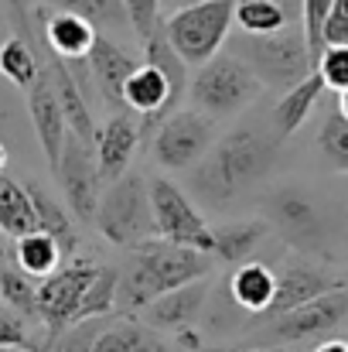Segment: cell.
Returning <instances> with one entry per match:
<instances>
[{"label":"cell","instance_id":"obj_1","mask_svg":"<svg viewBox=\"0 0 348 352\" xmlns=\"http://www.w3.org/2000/svg\"><path fill=\"white\" fill-rule=\"evenodd\" d=\"M209 270H212V253L178 246L161 236L143 239V243L130 246L126 267L116 270V305L140 311L154 298L209 277Z\"/></svg>","mask_w":348,"mask_h":352},{"label":"cell","instance_id":"obj_2","mask_svg":"<svg viewBox=\"0 0 348 352\" xmlns=\"http://www.w3.org/2000/svg\"><path fill=\"white\" fill-rule=\"evenodd\" d=\"M277 157V137L256 126H235L219 144L209 147L195 171V185L209 202H229L256 185Z\"/></svg>","mask_w":348,"mask_h":352},{"label":"cell","instance_id":"obj_3","mask_svg":"<svg viewBox=\"0 0 348 352\" xmlns=\"http://www.w3.org/2000/svg\"><path fill=\"white\" fill-rule=\"evenodd\" d=\"M232 55L239 62H246L249 72L263 86H273V89H283V93L294 89L297 82H304L314 72L304 31L297 24H290L277 34H242L239 31V41H235Z\"/></svg>","mask_w":348,"mask_h":352},{"label":"cell","instance_id":"obj_4","mask_svg":"<svg viewBox=\"0 0 348 352\" xmlns=\"http://www.w3.org/2000/svg\"><path fill=\"white\" fill-rule=\"evenodd\" d=\"M232 7L235 0H202L181 10H171L161 24L164 41L185 65H205L212 55L222 52L232 31Z\"/></svg>","mask_w":348,"mask_h":352},{"label":"cell","instance_id":"obj_5","mask_svg":"<svg viewBox=\"0 0 348 352\" xmlns=\"http://www.w3.org/2000/svg\"><path fill=\"white\" fill-rule=\"evenodd\" d=\"M259 93L263 82L249 72V65L239 62L232 52H219L205 65H198L192 79V110L205 113L209 120L235 117L249 103H256Z\"/></svg>","mask_w":348,"mask_h":352},{"label":"cell","instance_id":"obj_6","mask_svg":"<svg viewBox=\"0 0 348 352\" xmlns=\"http://www.w3.org/2000/svg\"><path fill=\"white\" fill-rule=\"evenodd\" d=\"M93 226L119 250H130L157 236L150 199H147V182L140 171H126L106 185V192L100 195Z\"/></svg>","mask_w":348,"mask_h":352},{"label":"cell","instance_id":"obj_7","mask_svg":"<svg viewBox=\"0 0 348 352\" xmlns=\"http://www.w3.org/2000/svg\"><path fill=\"white\" fill-rule=\"evenodd\" d=\"M100 263L93 256H69L34 287V315L45 322L48 332H62L76 325V311L82 305L86 287L93 284Z\"/></svg>","mask_w":348,"mask_h":352},{"label":"cell","instance_id":"obj_8","mask_svg":"<svg viewBox=\"0 0 348 352\" xmlns=\"http://www.w3.org/2000/svg\"><path fill=\"white\" fill-rule=\"evenodd\" d=\"M147 199H150L154 226H157L161 239L212 253V226L202 219V212L195 209V202L188 199L185 188H178L171 178H150Z\"/></svg>","mask_w":348,"mask_h":352},{"label":"cell","instance_id":"obj_9","mask_svg":"<svg viewBox=\"0 0 348 352\" xmlns=\"http://www.w3.org/2000/svg\"><path fill=\"white\" fill-rule=\"evenodd\" d=\"M348 322V294L345 284L308 301V305H297L283 315H273L270 318V329L266 336L277 342V346H304V342H325L332 339V332H338Z\"/></svg>","mask_w":348,"mask_h":352},{"label":"cell","instance_id":"obj_10","mask_svg":"<svg viewBox=\"0 0 348 352\" xmlns=\"http://www.w3.org/2000/svg\"><path fill=\"white\" fill-rule=\"evenodd\" d=\"M212 144H216V120H209L198 110H174L161 120L150 151L164 171H185L198 164Z\"/></svg>","mask_w":348,"mask_h":352},{"label":"cell","instance_id":"obj_11","mask_svg":"<svg viewBox=\"0 0 348 352\" xmlns=\"http://www.w3.org/2000/svg\"><path fill=\"white\" fill-rule=\"evenodd\" d=\"M55 171H58V182H62V192H65V209L79 223H93L100 195H103V178H100L93 147L76 140V137H65V147H62Z\"/></svg>","mask_w":348,"mask_h":352},{"label":"cell","instance_id":"obj_12","mask_svg":"<svg viewBox=\"0 0 348 352\" xmlns=\"http://www.w3.org/2000/svg\"><path fill=\"white\" fill-rule=\"evenodd\" d=\"M266 206H270V223L266 226H273L290 246L318 250L325 243V216L304 188H294V185L277 188Z\"/></svg>","mask_w":348,"mask_h":352},{"label":"cell","instance_id":"obj_13","mask_svg":"<svg viewBox=\"0 0 348 352\" xmlns=\"http://www.w3.org/2000/svg\"><path fill=\"white\" fill-rule=\"evenodd\" d=\"M273 277H277V291H273V301H270L266 318L283 315V311H290V308H297V305H308V301H314V298H321V294L342 287V280H338L332 270H325L321 263H314V260H308V256H290V260H283V267L273 270Z\"/></svg>","mask_w":348,"mask_h":352},{"label":"cell","instance_id":"obj_14","mask_svg":"<svg viewBox=\"0 0 348 352\" xmlns=\"http://www.w3.org/2000/svg\"><path fill=\"white\" fill-rule=\"evenodd\" d=\"M27 113H31L34 133H38V144H41L48 164L55 168L58 157H62V147H65L69 126H65V117H62V107H58V96H55V86H51V72H48V65L41 69L38 82L27 89Z\"/></svg>","mask_w":348,"mask_h":352},{"label":"cell","instance_id":"obj_15","mask_svg":"<svg viewBox=\"0 0 348 352\" xmlns=\"http://www.w3.org/2000/svg\"><path fill=\"white\" fill-rule=\"evenodd\" d=\"M137 144H140V126H137V120H130L126 113H116V117H110L96 130L93 154H96L100 178L106 185L130 171L133 154H137Z\"/></svg>","mask_w":348,"mask_h":352},{"label":"cell","instance_id":"obj_16","mask_svg":"<svg viewBox=\"0 0 348 352\" xmlns=\"http://www.w3.org/2000/svg\"><path fill=\"white\" fill-rule=\"evenodd\" d=\"M123 107L140 113L143 120H164L167 113H174L178 100L171 93V82L164 79L161 69H154L150 62H140L130 79L123 82V93H119Z\"/></svg>","mask_w":348,"mask_h":352},{"label":"cell","instance_id":"obj_17","mask_svg":"<svg viewBox=\"0 0 348 352\" xmlns=\"http://www.w3.org/2000/svg\"><path fill=\"white\" fill-rule=\"evenodd\" d=\"M86 62H89V76H93V82L100 86L103 100H110V103H116V107H123V100H119L123 82L130 79V72H133L140 62H137L119 41L106 38V34H96V41H93Z\"/></svg>","mask_w":348,"mask_h":352},{"label":"cell","instance_id":"obj_18","mask_svg":"<svg viewBox=\"0 0 348 352\" xmlns=\"http://www.w3.org/2000/svg\"><path fill=\"white\" fill-rule=\"evenodd\" d=\"M48 72H51V86H55L62 117H65V126H69V137H76V140H82V144L93 147L100 123H96L89 103H86V96H82V89H79V79L72 76V69H69L62 58H51Z\"/></svg>","mask_w":348,"mask_h":352},{"label":"cell","instance_id":"obj_19","mask_svg":"<svg viewBox=\"0 0 348 352\" xmlns=\"http://www.w3.org/2000/svg\"><path fill=\"white\" fill-rule=\"evenodd\" d=\"M27 188V199H31V209H34V223H38V233L51 236L62 250V256L69 260L79 246V233H76V219L72 212L41 185V182H24Z\"/></svg>","mask_w":348,"mask_h":352},{"label":"cell","instance_id":"obj_20","mask_svg":"<svg viewBox=\"0 0 348 352\" xmlns=\"http://www.w3.org/2000/svg\"><path fill=\"white\" fill-rule=\"evenodd\" d=\"M96 34H100V28L93 21L69 14V10H55L45 21V41L55 52V58H62V62H82L89 55Z\"/></svg>","mask_w":348,"mask_h":352},{"label":"cell","instance_id":"obj_21","mask_svg":"<svg viewBox=\"0 0 348 352\" xmlns=\"http://www.w3.org/2000/svg\"><path fill=\"white\" fill-rule=\"evenodd\" d=\"M205 294H209V287H205V277H202V280H192L185 287H174V291L154 298L140 311H143L147 325H154V329H174L178 332V329H188V322L202 311Z\"/></svg>","mask_w":348,"mask_h":352},{"label":"cell","instance_id":"obj_22","mask_svg":"<svg viewBox=\"0 0 348 352\" xmlns=\"http://www.w3.org/2000/svg\"><path fill=\"white\" fill-rule=\"evenodd\" d=\"M229 291H232V301L249 311V315H266L270 311V301H273V291H277V277L266 263L259 260H246L232 270V280H229Z\"/></svg>","mask_w":348,"mask_h":352},{"label":"cell","instance_id":"obj_23","mask_svg":"<svg viewBox=\"0 0 348 352\" xmlns=\"http://www.w3.org/2000/svg\"><path fill=\"white\" fill-rule=\"evenodd\" d=\"M321 96H325V82H321L318 72H311L304 82H297L294 89H287V93L280 96V103L273 107V133H277V140L297 133V130L308 123L311 110L318 107Z\"/></svg>","mask_w":348,"mask_h":352},{"label":"cell","instance_id":"obj_24","mask_svg":"<svg viewBox=\"0 0 348 352\" xmlns=\"http://www.w3.org/2000/svg\"><path fill=\"white\" fill-rule=\"evenodd\" d=\"M161 339L140 325V322H130V318H116L106 322L100 318L96 325V336L89 342V352H161Z\"/></svg>","mask_w":348,"mask_h":352},{"label":"cell","instance_id":"obj_25","mask_svg":"<svg viewBox=\"0 0 348 352\" xmlns=\"http://www.w3.org/2000/svg\"><path fill=\"white\" fill-rule=\"evenodd\" d=\"M294 17L290 0H235L232 7V24H239L242 34H277L297 24Z\"/></svg>","mask_w":348,"mask_h":352},{"label":"cell","instance_id":"obj_26","mask_svg":"<svg viewBox=\"0 0 348 352\" xmlns=\"http://www.w3.org/2000/svg\"><path fill=\"white\" fill-rule=\"evenodd\" d=\"M270 226L266 219H242V223H229L212 230V256L222 263H246L253 256V250L266 239Z\"/></svg>","mask_w":348,"mask_h":352},{"label":"cell","instance_id":"obj_27","mask_svg":"<svg viewBox=\"0 0 348 352\" xmlns=\"http://www.w3.org/2000/svg\"><path fill=\"white\" fill-rule=\"evenodd\" d=\"M0 233L7 239H21L27 233H38L27 188L17 178L3 175V171H0Z\"/></svg>","mask_w":348,"mask_h":352},{"label":"cell","instance_id":"obj_28","mask_svg":"<svg viewBox=\"0 0 348 352\" xmlns=\"http://www.w3.org/2000/svg\"><path fill=\"white\" fill-rule=\"evenodd\" d=\"M62 260L65 256H62V250H58V243L51 236L27 233V236H21V239H14V263L31 280H45L51 270H58Z\"/></svg>","mask_w":348,"mask_h":352},{"label":"cell","instance_id":"obj_29","mask_svg":"<svg viewBox=\"0 0 348 352\" xmlns=\"http://www.w3.org/2000/svg\"><path fill=\"white\" fill-rule=\"evenodd\" d=\"M41 58L34 55V48L24 38H3L0 41V76L17 86V89H31L41 76Z\"/></svg>","mask_w":348,"mask_h":352},{"label":"cell","instance_id":"obj_30","mask_svg":"<svg viewBox=\"0 0 348 352\" xmlns=\"http://www.w3.org/2000/svg\"><path fill=\"white\" fill-rule=\"evenodd\" d=\"M116 308V267L100 263L93 284L82 294V305L76 311V325L79 322H93V318H110Z\"/></svg>","mask_w":348,"mask_h":352},{"label":"cell","instance_id":"obj_31","mask_svg":"<svg viewBox=\"0 0 348 352\" xmlns=\"http://www.w3.org/2000/svg\"><path fill=\"white\" fill-rule=\"evenodd\" d=\"M48 10H69V14H79L86 21H93L96 28L110 24V28H119L126 24V14H123V3L119 0H41Z\"/></svg>","mask_w":348,"mask_h":352},{"label":"cell","instance_id":"obj_32","mask_svg":"<svg viewBox=\"0 0 348 352\" xmlns=\"http://www.w3.org/2000/svg\"><path fill=\"white\" fill-rule=\"evenodd\" d=\"M318 147H321L325 161L335 171H345L348 175V120L338 110L325 117L321 130H318Z\"/></svg>","mask_w":348,"mask_h":352},{"label":"cell","instance_id":"obj_33","mask_svg":"<svg viewBox=\"0 0 348 352\" xmlns=\"http://www.w3.org/2000/svg\"><path fill=\"white\" fill-rule=\"evenodd\" d=\"M34 287H38V280L24 277L17 270V263H10L0 274V301L17 315H34Z\"/></svg>","mask_w":348,"mask_h":352},{"label":"cell","instance_id":"obj_34","mask_svg":"<svg viewBox=\"0 0 348 352\" xmlns=\"http://www.w3.org/2000/svg\"><path fill=\"white\" fill-rule=\"evenodd\" d=\"M335 0H301V31L311 52V62H318V55L325 52V21L332 14Z\"/></svg>","mask_w":348,"mask_h":352},{"label":"cell","instance_id":"obj_35","mask_svg":"<svg viewBox=\"0 0 348 352\" xmlns=\"http://www.w3.org/2000/svg\"><path fill=\"white\" fill-rule=\"evenodd\" d=\"M314 72L321 76L325 89L345 93V89H348V48H345V45H328V48L318 55Z\"/></svg>","mask_w":348,"mask_h":352},{"label":"cell","instance_id":"obj_36","mask_svg":"<svg viewBox=\"0 0 348 352\" xmlns=\"http://www.w3.org/2000/svg\"><path fill=\"white\" fill-rule=\"evenodd\" d=\"M126 24L137 31L140 41H147L157 28H161V0H119Z\"/></svg>","mask_w":348,"mask_h":352},{"label":"cell","instance_id":"obj_37","mask_svg":"<svg viewBox=\"0 0 348 352\" xmlns=\"http://www.w3.org/2000/svg\"><path fill=\"white\" fill-rule=\"evenodd\" d=\"M0 346L3 349H27L34 352V342H31V336H27V325H24V318L17 315V311H10V308H0Z\"/></svg>","mask_w":348,"mask_h":352},{"label":"cell","instance_id":"obj_38","mask_svg":"<svg viewBox=\"0 0 348 352\" xmlns=\"http://www.w3.org/2000/svg\"><path fill=\"white\" fill-rule=\"evenodd\" d=\"M328 45H345L348 48V0L332 3V14L325 21V48Z\"/></svg>","mask_w":348,"mask_h":352},{"label":"cell","instance_id":"obj_39","mask_svg":"<svg viewBox=\"0 0 348 352\" xmlns=\"http://www.w3.org/2000/svg\"><path fill=\"white\" fill-rule=\"evenodd\" d=\"M314 352H348V336H332V339L318 342Z\"/></svg>","mask_w":348,"mask_h":352},{"label":"cell","instance_id":"obj_40","mask_svg":"<svg viewBox=\"0 0 348 352\" xmlns=\"http://www.w3.org/2000/svg\"><path fill=\"white\" fill-rule=\"evenodd\" d=\"M10 263H14V239H7V236L0 233V274H3Z\"/></svg>","mask_w":348,"mask_h":352},{"label":"cell","instance_id":"obj_41","mask_svg":"<svg viewBox=\"0 0 348 352\" xmlns=\"http://www.w3.org/2000/svg\"><path fill=\"white\" fill-rule=\"evenodd\" d=\"M192 3H202V0H161V7H167V14L181 10V7H192Z\"/></svg>","mask_w":348,"mask_h":352},{"label":"cell","instance_id":"obj_42","mask_svg":"<svg viewBox=\"0 0 348 352\" xmlns=\"http://www.w3.org/2000/svg\"><path fill=\"white\" fill-rule=\"evenodd\" d=\"M338 113L348 120V89H345V93H338Z\"/></svg>","mask_w":348,"mask_h":352},{"label":"cell","instance_id":"obj_43","mask_svg":"<svg viewBox=\"0 0 348 352\" xmlns=\"http://www.w3.org/2000/svg\"><path fill=\"white\" fill-rule=\"evenodd\" d=\"M3 161H7V151H3V144H0V171H3Z\"/></svg>","mask_w":348,"mask_h":352},{"label":"cell","instance_id":"obj_44","mask_svg":"<svg viewBox=\"0 0 348 352\" xmlns=\"http://www.w3.org/2000/svg\"><path fill=\"white\" fill-rule=\"evenodd\" d=\"M249 352H294V349H249Z\"/></svg>","mask_w":348,"mask_h":352},{"label":"cell","instance_id":"obj_45","mask_svg":"<svg viewBox=\"0 0 348 352\" xmlns=\"http://www.w3.org/2000/svg\"><path fill=\"white\" fill-rule=\"evenodd\" d=\"M0 352H17V349H3V346H0Z\"/></svg>","mask_w":348,"mask_h":352},{"label":"cell","instance_id":"obj_46","mask_svg":"<svg viewBox=\"0 0 348 352\" xmlns=\"http://www.w3.org/2000/svg\"><path fill=\"white\" fill-rule=\"evenodd\" d=\"M345 294H348V284H345Z\"/></svg>","mask_w":348,"mask_h":352},{"label":"cell","instance_id":"obj_47","mask_svg":"<svg viewBox=\"0 0 348 352\" xmlns=\"http://www.w3.org/2000/svg\"><path fill=\"white\" fill-rule=\"evenodd\" d=\"M161 352H167V349H161Z\"/></svg>","mask_w":348,"mask_h":352},{"label":"cell","instance_id":"obj_48","mask_svg":"<svg viewBox=\"0 0 348 352\" xmlns=\"http://www.w3.org/2000/svg\"><path fill=\"white\" fill-rule=\"evenodd\" d=\"M0 41H3V38H0Z\"/></svg>","mask_w":348,"mask_h":352}]
</instances>
